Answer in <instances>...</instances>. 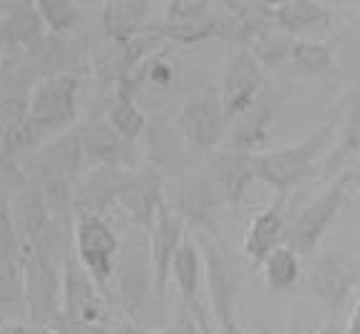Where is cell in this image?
<instances>
[{
  "mask_svg": "<svg viewBox=\"0 0 360 334\" xmlns=\"http://www.w3.org/2000/svg\"><path fill=\"white\" fill-rule=\"evenodd\" d=\"M333 136H335V116H330L318 131H312L302 141L290 143L283 149L257 151L255 176L272 186L277 194H290L295 186H300L307 179V173L315 168L318 156L330 146Z\"/></svg>",
  "mask_w": 360,
  "mask_h": 334,
  "instance_id": "1",
  "label": "cell"
},
{
  "mask_svg": "<svg viewBox=\"0 0 360 334\" xmlns=\"http://www.w3.org/2000/svg\"><path fill=\"white\" fill-rule=\"evenodd\" d=\"M84 156V141L78 131L60 133L38 154V186L56 221L71 206L73 181L81 173Z\"/></svg>",
  "mask_w": 360,
  "mask_h": 334,
  "instance_id": "2",
  "label": "cell"
},
{
  "mask_svg": "<svg viewBox=\"0 0 360 334\" xmlns=\"http://www.w3.org/2000/svg\"><path fill=\"white\" fill-rule=\"evenodd\" d=\"M20 286L28 324L53 329L60 322V274L56 262L28 244L20 254Z\"/></svg>",
  "mask_w": 360,
  "mask_h": 334,
  "instance_id": "3",
  "label": "cell"
},
{
  "mask_svg": "<svg viewBox=\"0 0 360 334\" xmlns=\"http://www.w3.org/2000/svg\"><path fill=\"white\" fill-rule=\"evenodd\" d=\"M353 186L350 181V171L340 173L328 189L320 194L318 199H312L305 209L297 216L288 219V232H285V246L292 249L300 259L310 257L312 251L318 249L323 241L325 232L330 229L335 216L340 214L348 189Z\"/></svg>",
  "mask_w": 360,
  "mask_h": 334,
  "instance_id": "4",
  "label": "cell"
},
{
  "mask_svg": "<svg viewBox=\"0 0 360 334\" xmlns=\"http://www.w3.org/2000/svg\"><path fill=\"white\" fill-rule=\"evenodd\" d=\"M76 91L78 78L73 73H53L43 78L28 98V111L36 128L63 131L76 123Z\"/></svg>",
  "mask_w": 360,
  "mask_h": 334,
  "instance_id": "5",
  "label": "cell"
},
{
  "mask_svg": "<svg viewBox=\"0 0 360 334\" xmlns=\"http://www.w3.org/2000/svg\"><path fill=\"white\" fill-rule=\"evenodd\" d=\"M103 312L101 289L78 262L76 249L68 244L60 262V319L98 324Z\"/></svg>",
  "mask_w": 360,
  "mask_h": 334,
  "instance_id": "6",
  "label": "cell"
},
{
  "mask_svg": "<svg viewBox=\"0 0 360 334\" xmlns=\"http://www.w3.org/2000/svg\"><path fill=\"white\" fill-rule=\"evenodd\" d=\"M227 126L222 98L217 88L189 98L179 114V131L184 141L205 154H212L222 146L224 136H227Z\"/></svg>",
  "mask_w": 360,
  "mask_h": 334,
  "instance_id": "7",
  "label": "cell"
},
{
  "mask_svg": "<svg viewBox=\"0 0 360 334\" xmlns=\"http://www.w3.org/2000/svg\"><path fill=\"white\" fill-rule=\"evenodd\" d=\"M73 249L101 294H106V284L116 274V264H119V236L106 227L103 219H78Z\"/></svg>",
  "mask_w": 360,
  "mask_h": 334,
  "instance_id": "8",
  "label": "cell"
},
{
  "mask_svg": "<svg viewBox=\"0 0 360 334\" xmlns=\"http://www.w3.org/2000/svg\"><path fill=\"white\" fill-rule=\"evenodd\" d=\"M262 66H259L255 55L247 51L245 46L240 51H234L229 55V63L224 68L222 84H219V98H222L224 116L227 123L234 121L240 114H245L247 108L262 98Z\"/></svg>",
  "mask_w": 360,
  "mask_h": 334,
  "instance_id": "9",
  "label": "cell"
},
{
  "mask_svg": "<svg viewBox=\"0 0 360 334\" xmlns=\"http://www.w3.org/2000/svg\"><path fill=\"white\" fill-rule=\"evenodd\" d=\"M186 239V219L176 209H172L167 201L159 206L154 227L149 232V251L151 269H154V294L164 299L167 294V279L172 276L176 251Z\"/></svg>",
  "mask_w": 360,
  "mask_h": 334,
  "instance_id": "10",
  "label": "cell"
},
{
  "mask_svg": "<svg viewBox=\"0 0 360 334\" xmlns=\"http://www.w3.org/2000/svg\"><path fill=\"white\" fill-rule=\"evenodd\" d=\"M199 251L205 262V279H207V297H210L214 319L219 322V334H245L242 327L234 322V292L229 284L224 259L207 234H199Z\"/></svg>",
  "mask_w": 360,
  "mask_h": 334,
  "instance_id": "11",
  "label": "cell"
},
{
  "mask_svg": "<svg viewBox=\"0 0 360 334\" xmlns=\"http://www.w3.org/2000/svg\"><path fill=\"white\" fill-rule=\"evenodd\" d=\"M144 244L139 236H131L119 251V264H116V276H119V292L124 309L131 316L139 314L144 305V294L154 292V269H151V251L146 249L139 254V246Z\"/></svg>",
  "mask_w": 360,
  "mask_h": 334,
  "instance_id": "12",
  "label": "cell"
},
{
  "mask_svg": "<svg viewBox=\"0 0 360 334\" xmlns=\"http://www.w3.org/2000/svg\"><path fill=\"white\" fill-rule=\"evenodd\" d=\"M305 281L312 297L333 316H338V312H342L355 281H358V269L348 262H338V259H320L307 269Z\"/></svg>",
  "mask_w": 360,
  "mask_h": 334,
  "instance_id": "13",
  "label": "cell"
},
{
  "mask_svg": "<svg viewBox=\"0 0 360 334\" xmlns=\"http://www.w3.org/2000/svg\"><path fill=\"white\" fill-rule=\"evenodd\" d=\"M207 168H210V179L219 191L224 194L229 203H242L247 189L257 176H255V154L247 151L219 146L217 151L207 154Z\"/></svg>",
  "mask_w": 360,
  "mask_h": 334,
  "instance_id": "14",
  "label": "cell"
},
{
  "mask_svg": "<svg viewBox=\"0 0 360 334\" xmlns=\"http://www.w3.org/2000/svg\"><path fill=\"white\" fill-rule=\"evenodd\" d=\"M119 203L131 214V219L139 227L151 232L159 214V206L164 203L162 194V179L151 166L141 171H129L124 176V184L119 191Z\"/></svg>",
  "mask_w": 360,
  "mask_h": 334,
  "instance_id": "15",
  "label": "cell"
},
{
  "mask_svg": "<svg viewBox=\"0 0 360 334\" xmlns=\"http://www.w3.org/2000/svg\"><path fill=\"white\" fill-rule=\"evenodd\" d=\"M127 173L121 168L98 166L96 171L86 176L71 196V209L78 219H101L103 211L114 201H119V191Z\"/></svg>",
  "mask_w": 360,
  "mask_h": 334,
  "instance_id": "16",
  "label": "cell"
},
{
  "mask_svg": "<svg viewBox=\"0 0 360 334\" xmlns=\"http://www.w3.org/2000/svg\"><path fill=\"white\" fill-rule=\"evenodd\" d=\"M285 201L288 194H277L272 203L264 211H259L245 234V254L255 264H262L277 246L285 244V232H288V216H285Z\"/></svg>",
  "mask_w": 360,
  "mask_h": 334,
  "instance_id": "17",
  "label": "cell"
},
{
  "mask_svg": "<svg viewBox=\"0 0 360 334\" xmlns=\"http://www.w3.org/2000/svg\"><path fill=\"white\" fill-rule=\"evenodd\" d=\"M335 116L338 143L328 159V171L345 163L350 156H360V84L340 95V103L333 111Z\"/></svg>",
  "mask_w": 360,
  "mask_h": 334,
  "instance_id": "18",
  "label": "cell"
},
{
  "mask_svg": "<svg viewBox=\"0 0 360 334\" xmlns=\"http://www.w3.org/2000/svg\"><path fill=\"white\" fill-rule=\"evenodd\" d=\"M272 101L267 98H259L255 106H250L245 114H240L234 121H229L227 126V136H224L222 146L237 151H247V154H257V149L264 143L267 136V123L272 119Z\"/></svg>",
  "mask_w": 360,
  "mask_h": 334,
  "instance_id": "19",
  "label": "cell"
},
{
  "mask_svg": "<svg viewBox=\"0 0 360 334\" xmlns=\"http://www.w3.org/2000/svg\"><path fill=\"white\" fill-rule=\"evenodd\" d=\"M78 133H81V141H84V154L89 159H94V161H98L101 166L121 168L131 163V143L124 141L108 121L91 123Z\"/></svg>",
  "mask_w": 360,
  "mask_h": 334,
  "instance_id": "20",
  "label": "cell"
},
{
  "mask_svg": "<svg viewBox=\"0 0 360 334\" xmlns=\"http://www.w3.org/2000/svg\"><path fill=\"white\" fill-rule=\"evenodd\" d=\"M272 20L288 36H305L315 28L330 25V11L315 0H288L283 6H272Z\"/></svg>",
  "mask_w": 360,
  "mask_h": 334,
  "instance_id": "21",
  "label": "cell"
},
{
  "mask_svg": "<svg viewBox=\"0 0 360 334\" xmlns=\"http://www.w3.org/2000/svg\"><path fill=\"white\" fill-rule=\"evenodd\" d=\"M36 123L30 119L28 103H20L15 98L0 101V149L13 156L18 149L33 143L36 138Z\"/></svg>",
  "mask_w": 360,
  "mask_h": 334,
  "instance_id": "22",
  "label": "cell"
},
{
  "mask_svg": "<svg viewBox=\"0 0 360 334\" xmlns=\"http://www.w3.org/2000/svg\"><path fill=\"white\" fill-rule=\"evenodd\" d=\"M202 251H197L192 236H186L181 241L179 251H176L174 264H172V276L176 281V292H179L181 307L186 309H194L199 302V281H202V269L205 262L199 257Z\"/></svg>",
  "mask_w": 360,
  "mask_h": 334,
  "instance_id": "23",
  "label": "cell"
},
{
  "mask_svg": "<svg viewBox=\"0 0 360 334\" xmlns=\"http://www.w3.org/2000/svg\"><path fill=\"white\" fill-rule=\"evenodd\" d=\"M297 38L288 36L285 30H280L275 23L264 25V28L255 30L252 36L247 38L242 46L255 55L259 66L264 68H277L280 63H288L290 55H292V48Z\"/></svg>",
  "mask_w": 360,
  "mask_h": 334,
  "instance_id": "24",
  "label": "cell"
},
{
  "mask_svg": "<svg viewBox=\"0 0 360 334\" xmlns=\"http://www.w3.org/2000/svg\"><path fill=\"white\" fill-rule=\"evenodd\" d=\"M290 63L305 76H325L335 71V41H310L300 38L295 41Z\"/></svg>",
  "mask_w": 360,
  "mask_h": 334,
  "instance_id": "25",
  "label": "cell"
},
{
  "mask_svg": "<svg viewBox=\"0 0 360 334\" xmlns=\"http://www.w3.org/2000/svg\"><path fill=\"white\" fill-rule=\"evenodd\" d=\"M262 276L272 292H290L302 276V259L285 244L277 246L262 262Z\"/></svg>",
  "mask_w": 360,
  "mask_h": 334,
  "instance_id": "26",
  "label": "cell"
},
{
  "mask_svg": "<svg viewBox=\"0 0 360 334\" xmlns=\"http://www.w3.org/2000/svg\"><path fill=\"white\" fill-rule=\"evenodd\" d=\"M151 3H106L103 11V23H106L108 36L116 38L119 43H127L136 33H141V23H144L146 13H149Z\"/></svg>",
  "mask_w": 360,
  "mask_h": 334,
  "instance_id": "27",
  "label": "cell"
},
{
  "mask_svg": "<svg viewBox=\"0 0 360 334\" xmlns=\"http://www.w3.org/2000/svg\"><path fill=\"white\" fill-rule=\"evenodd\" d=\"M108 123L114 126V131L119 133L127 143H134L146 128L144 114L139 111V106L134 103V88L129 84H124L116 95V103L108 111Z\"/></svg>",
  "mask_w": 360,
  "mask_h": 334,
  "instance_id": "28",
  "label": "cell"
},
{
  "mask_svg": "<svg viewBox=\"0 0 360 334\" xmlns=\"http://www.w3.org/2000/svg\"><path fill=\"white\" fill-rule=\"evenodd\" d=\"M43 33V20L36 11V3H23L18 13L0 23V43L6 46H28Z\"/></svg>",
  "mask_w": 360,
  "mask_h": 334,
  "instance_id": "29",
  "label": "cell"
},
{
  "mask_svg": "<svg viewBox=\"0 0 360 334\" xmlns=\"http://www.w3.org/2000/svg\"><path fill=\"white\" fill-rule=\"evenodd\" d=\"M36 11L43 25H49L53 33H66L81 23V13L71 0H38Z\"/></svg>",
  "mask_w": 360,
  "mask_h": 334,
  "instance_id": "30",
  "label": "cell"
},
{
  "mask_svg": "<svg viewBox=\"0 0 360 334\" xmlns=\"http://www.w3.org/2000/svg\"><path fill=\"white\" fill-rule=\"evenodd\" d=\"M18 254H23L20 232L15 227L11 206L6 201H0V264H11Z\"/></svg>",
  "mask_w": 360,
  "mask_h": 334,
  "instance_id": "31",
  "label": "cell"
},
{
  "mask_svg": "<svg viewBox=\"0 0 360 334\" xmlns=\"http://www.w3.org/2000/svg\"><path fill=\"white\" fill-rule=\"evenodd\" d=\"M56 334H108L101 324H91V322H68V319H60L53 327Z\"/></svg>",
  "mask_w": 360,
  "mask_h": 334,
  "instance_id": "32",
  "label": "cell"
},
{
  "mask_svg": "<svg viewBox=\"0 0 360 334\" xmlns=\"http://www.w3.org/2000/svg\"><path fill=\"white\" fill-rule=\"evenodd\" d=\"M0 334H56V332L46 327H36V324H6V327H0Z\"/></svg>",
  "mask_w": 360,
  "mask_h": 334,
  "instance_id": "33",
  "label": "cell"
},
{
  "mask_svg": "<svg viewBox=\"0 0 360 334\" xmlns=\"http://www.w3.org/2000/svg\"><path fill=\"white\" fill-rule=\"evenodd\" d=\"M146 76H149V81H154V84L164 86L172 81V68H169L167 63H154V66H149Z\"/></svg>",
  "mask_w": 360,
  "mask_h": 334,
  "instance_id": "34",
  "label": "cell"
},
{
  "mask_svg": "<svg viewBox=\"0 0 360 334\" xmlns=\"http://www.w3.org/2000/svg\"><path fill=\"white\" fill-rule=\"evenodd\" d=\"M345 334H360V292L355 299V307L348 316V324H345Z\"/></svg>",
  "mask_w": 360,
  "mask_h": 334,
  "instance_id": "35",
  "label": "cell"
},
{
  "mask_svg": "<svg viewBox=\"0 0 360 334\" xmlns=\"http://www.w3.org/2000/svg\"><path fill=\"white\" fill-rule=\"evenodd\" d=\"M318 334H345V329L340 327V319H338V316H330V319L320 327Z\"/></svg>",
  "mask_w": 360,
  "mask_h": 334,
  "instance_id": "36",
  "label": "cell"
},
{
  "mask_svg": "<svg viewBox=\"0 0 360 334\" xmlns=\"http://www.w3.org/2000/svg\"><path fill=\"white\" fill-rule=\"evenodd\" d=\"M350 181H353V184H358L360 181V156H358V163L350 168Z\"/></svg>",
  "mask_w": 360,
  "mask_h": 334,
  "instance_id": "37",
  "label": "cell"
}]
</instances>
